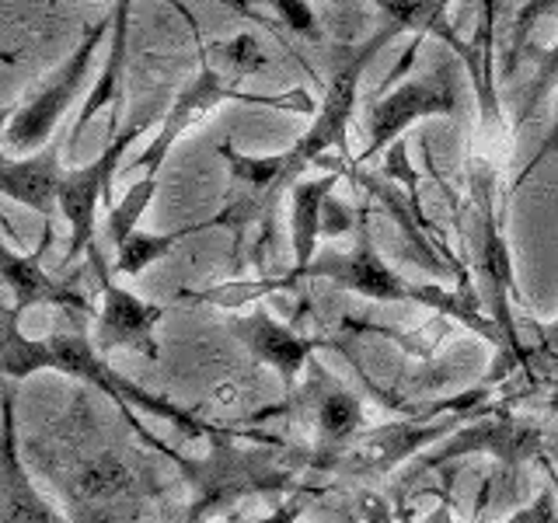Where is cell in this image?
<instances>
[{
	"mask_svg": "<svg viewBox=\"0 0 558 523\" xmlns=\"http://www.w3.org/2000/svg\"><path fill=\"white\" fill-rule=\"evenodd\" d=\"M60 4V0H49V8H57ZM105 4H116V0H105Z\"/></svg>",
	"mask_w": 558,
	"mask_h": 523,
	"instance_id": "36",
	"label": "cell"
},
{
	"mask_svg": "<svg viewBox=\"0 0 558 523\" xmlns=\"http://www.w3.org/2000/svg\"><path fill=\"white\" fill-rule=\"evenodd\" d=\"M545 443V433L541 426H531V423H520L517 415H496V418H485V423H475L461 429L453 440L444 443V450L429 453L423 458L426 467H436V464H447L453 458H464V453H496V458L506 464V467H520L523 461H531L534 453Z\"/></svg>",
	"mask_w": 558,
	"mask_h": 523,
	"instance_id": "13",
	"label": "cell"
},
{
	"mask_svg": "<svg viewBox=\"0 0 558 523\" xmlns=\"http://www.w3.org/2000/svg\"><path fill=\"white\" fill-rule=\"evenodd\" d=\"M101 283V314L95 321V345L101 353L109 349H133V353L157 356V325L165 318L161 304L140 301L136 293L119 287L109 269L95 272Z\"/></svg>",
	"mask_w": 558,
	"mask_h": 523,
	"instance_id": "10",
	"label": "cell"
},
{
	"mask_svg": "<svg viewBox=\"0 0 558 523\" xmlns=\"http://www.w3.org/2000/svg\"><path fill=\"white\" fill-rule=\"evenodd\" d=\"M551 520H555V496H551V488H545L527 510L513 513L506 523H551Z\"/></svg>",
	"mask_w": 558,
	"mask_h": 523,
	"instance_id": "28",
	"label": "cell"
},
{
	"mask_svg": "<svg viewBox=\"0 0 558 523\" xmlns=\"http://www.w3.org/2000/svg\"><path fill=\"white\" fill-rule=\"evenodd\" d=\"M345 231H356V217H353V209L342 206V203H331V199H328L322 234H345Z\"/></svg>",
	"mask_w": 558,
	"mask_h": 523,
	"instance_id": "29",
	"label": "cell"
},
{
	"mask_svg": "<svg viewBox=\"0 0 558 523\" xmlns=\"http://www.w3.org/2000/svg\"><path fill=\"white\" fill-rule=\"evenodd\" d=\"M63 136H52L39 150L25 154L22 161H14L11 154L0 157V188L11 203H22L35 214L52 220L60 209V182H63Z\"/></svg>",
	"mask_w": 558,
	"mask_h": 523,
	"instance_id": "15",
	"label": "cell"
},
{
	"mask_svg": "<svg viewBox=\"0 0 558 523\" xmlns=\"http://www.w3.org/2000/svg\"><path fill=\"white\" fill-rule=\"evenodd\" d=\"M426 523H453V516H450L447 506H436V510L429 513V520H426Z\"/></svg>",
	"mask_w": 558,
	"mask_h": 523,
	"instance_id": "33",
	"label": "cell"
},
{
	"mask_svg": "<svg viewBox=\"0 0 558 523\" xmlns=\"http://www.w3.org/2000/svg\"><path fill=\"white\" fill-rule=\"evenodd\" d=\"M209 227H227V209L209 220H199V223H185L179 231H168V234H150V231H133L126 241L116 248V272L119 276H140L144 269H150L157 258L171 255V248L179 241L192 238V234H203Z\"/></svg>",
	"mask_w": 558,
	"mask_h": 523,
	"instance_id": "20",
	"label": "cell"
},
{
	"mask_svg": "<svg viewBox=\"0 0 558 523\" xmlns=\"http://www.w3.org/2000/svg\"><path fill=\"white\" fill-rule=\"evenodd\" d=\"M168 4L179 11L189 28H192V42H196V57H199V70L196 77H192L179 95H174L171 109L161 122V130L144 147V154L136 157L133 168H144V174H161L168 154L174 147V139H179L185 130L196 126L199 119H206L209 112L217 109L223 101H238V105H258V109H276V112H290V115H314L318 112L322 101H314L304 87H293L287 95H252V92H241L238 84L227 81L220 70L209 60V46L203 42V32H199V22L192 17L189 8H182L179 0H168Z\"/></svg>",
	"mask_w": 558,
	"mask_h": 523,
	"instance_id": "4",
	"label": "cell"
},
{
	"mask_svg": "<svg viewBox=\"0 0 558 523\" xmlns=\"http://www.w3.org/2000/svg\"><path fill=\"white\" fill-rule=\"evenodd\" d=\"M304 510V502H290V506H279L276 513H269L266 520H255V523H296V513Z\"/></svg>",
	"mask_w": 558,
	"mask_h": 523,
	"instance_id": "31",
	"label": "cell"
},
{
	"mask_svg": "<svg viewBox=\"0 0 558 523\" xmlns=\"http://www.w3.org/2000/svg\"><path fill=\"white\" fill-rule=\"evenodd\" d=\"M537 331H541V342H545V349L558 353V321H551V325H537Z\"/></svg>",
	"mask_w": 558,
	"mask_h": 523,
	"instance_id": "32",
	"label": "cell"
},
{
	"mask_svg": "<svg viewBox=\"0 0 558 523\" xmlns=\"http://www.w3.org/2000/svg\"><path fill=\"white\" fill-rule=\"evenodd\" d=\"M496 17H499V0H478L471 39H461L450 25L436 32V39L447 42L468 66L471 87H475V105H478V126L488 139L506 136L502 105L496 95Z\"/></svg>",
	"mask_w": 558,
	"mask_h": 523,
	"instance_id": "9",
	"label": "cell"
},
{
	"mask_svg": "<svg viewBox=\"0 0 558 523\" xmlns=\"http://www.w3.org/2000/svg\"><path fill=\"white\" fill-rule=\"evenodd\" d=\"M527 52L534 57V77L527 84V92H523L520 112H517V126H523L527 119H534L541 105H545L558 92V42L548 46V49H537L531 42Z\"/></svg>",
	"mask_w": 558,
	"mask_h": 523,
	"instance_id": "23",
	"label": "cell"
},
{
	"mask_svg": "<svg viewBox=\"0 0 558 523\" xmlns=\"http://www.w3.org/2000/svg\"><path fill=\"white\" fill-rule=\"evenodd\" d=\"M461 234L468 241V266L475 272V287L485 314L499 325L510 353L531 366V349L520 342L510 296H517L510 244L499 220V171L485 157H471L468 165V209L461 217Z\"/></svg>",
	"mask_w": 558,
	"mask_h": 523,
	"instance_id": "3",
	"label": "cell"
},
{
	"mask_svg": "<svg viewBox=\"0 0 558 523\" xmlns=\"http://www.w3.org/2000/svg\"><path fill=\"white\" fill-rule=\"evenodd\" d=\"M461 423H464V415H453V418H444V423H436V426L391 423V426H380L371 433H360L349 440L345 471L349 475H384V471L401 464L418 447H426L433 440H440V436L461 429Z\"/></svg>",
	"mask_w": 558,
	"mask_h": 523,
	"instance_id": "14",
	"label": "cell"
},
{
	"mask_svg": "<svg viewBox=\"0 0 558 523\" xmlns=\"http://www.w3.org/2000/svg\"><path fill=\"white\" fill-rule=\"evenodd\" d=\"M147 122H133L126 133L112 136V144L105 147L95 161H87L84 168H66L63 182H60V214L70 223V248H66V262H77L81 255H87L92 269L101 272L109 269L105 258L95 244V217H98V199L109 196L112 206V179L116 168L122 161V154L130 150L133 139L144 133Z\"/></svg>",
	"mask_w": 558,
	"mask_h": 523,
	"instance_id": "7",
	"label": "cell"
},
{
	"mask_svg": "<svg viewBox=\"0 0 558 523\" xmlns=\"http://www.w3.org/2000/svg\"><path fill=\"white\" fill-rule=\"evenodd\" d=\"M461 98H458V84L440 66L433 77H412L395 92H388L384 98H377L366 112V139L371 144L363 147V154L356 157L360 165L374 161L380 150H388L391 144H398L401 133L423 119H436V115H458Z\"/></svg>",
	"mask_w": 558,
	"mask_h": 523,
	"instance_id": "8",
	"label": "cell"
},
{
	"mask_svg": "<svg viewBox=\"0 0 558 523\" xmlns=\"http://www.w3.org/2000/svg\"><path fill=\"white\" fill-rule=\"evenodd\" d=\"M349 168H331L322 179H301L290 188L293 214H290V231H293V269H304L314 258V244L322 238L325 223V206L331 199V192L342 182V174Z\"/></svg>",
	"mask_w": 558,
	"mask_h": 523,
	"instance_id": "17",
	"label": "cell"
},
{
	"mask_svg": "<svg viewBox=\"0 0 558 523\" xmlns=\"http://www.w3.org/2000/svg\"><path fill=\"white\" fill-rule=\"evenodd\" d=\"M49 244H52V223H46L39 248L32 255H17L14 248H8V244L0 248V269H4V283L14 296V307L25 314L28 307L49 304V307H60L74 325H87V318H92L87 296L77 293L74 287L60 283V279L46 276V269H43V255L49 252Z\"/></svg>",
	"mask_w": 558,
	"mask_h": 523,
	"instance_id": "11",
	"label": "cell"
},
{
	"mask_svg": "<svg viewBox=\"0 0 558 523\" xmlns=\"http://www.w3.org/2000/svg\"><path fill=\"white\" fill-rule=\"evenodd\" d=\"M551 453H555V461H558V436H555V440H551Z\"/></svg>",
	"mask_w": 558,
	"mask_h": 523,
	"instance_id": "35",
	"label": "cell"
},
{
	"mask_svg": "<svg viewBox=\"0 0 558 523\" xmlns=\"http://www.w3.org/2000/svg\"><path fill=\"white\" fill-rule=\"evenodd\" d=\"M231 328V336L248 349V353L258 360V363H269L272 370L283 380V388L293 391L296 384V374L311 366V353L318 349L322 342L318 339H307V336H296V331L283 321H276L266 307H258L252 314H241V318H231L227 321Z\"/></svg>",
	"mask_w": 558,
	"mask_h": 523,
	"instance_id": "12",
	"label": "cell"
},
{
	"mask_svg": "<svg viewBox=\"0 0 558 523\" xmlns=\"http://www.w3.org/2000/svg\"><path fill=\"white\" fill-rule=\"evenodd\" d=\"M331 4H353V0H331Z\"/></svg>",
	"mask_w": 558,
	"mask_h": 523,
	"instance_id": "37",
	"label": "cell"
},
{
	"mask_svg": "<svg viewBox=\"0 0 558 523\" xmlns=\"http://www.w3.org/2000/svg\"><path fill=\"white\" fill-rule=\"evenodd\" d=\"M209 443H214V450H209L206 461H174L192 485V523H203L217 510H227L241 496L283 492L293 485V467L279 461V450H241L234 436L220 429L209 433Z\"/></svg>",
	"mask_w": 558,
	"mask_h": 523,
	"instance_id": "5",
	"label": "cell"
},
{
	"mask_svg": "<svg viewBox=\"0 0 558 523\" xmlns=\"http://www.w3.org/2000/svg\"><path fill=\"white\" fill-rule=\"evenodd\" d=\"M266 4H269L272 11H279V17H283V25H287L293 35H301V39H311V42H318V39H322L318 17H314V11H311L307 0H266Z\"/></svg>",
	"mask_w": 558,
	"mask_h": 523,
	"instance_id": "26",
	"label": "cell"
},
{
	"mask_svg": "<svg viewBox=\"0 0 558 523\" xmlns=\"http://www.w3.org/2000/svg\"><path fill=\"white\" fill-rule=\"evenodd\" d=\"M214 52H220L223 63L231 70H238V74H262V70L269 66L266 52L258 49V42L252 39V35H238V39H231V42H220V46H214Z\"/></svg>",
	"mask_w": 558,
	"mask_h": 523,
	"instance_id": "25",
	"label": "cell"
},
{
	"mask_svg": "<svg viewBox=\"0 0 558 523\" xmlns=\"http://www.w3.org/2000/svg\"><path fill=\"white\" fill-rule=\"evenodd\" d=\"M363 520H366V523H391V510H388V506H384L380 499L366 496V499H363Z\"/></svg>",
	"mask_w": 558,
	"mask_h": 523,
	"instance_id": "30",
	"label": "cell"
},
{
	"mask_svg": "<svg viewBox=\"0 0 558 523\" xmlns=\"http://www.w3.org/2000/svg\"><path fill=\"white\" fill-rule=\"evenodd\" d=\"M314 415H318V429L325 447L331 443H349L353 436H360L363 423V405L356 394H349L339 384H328V388L314 398Z\"/></svg>",
	"mask_w": 558,
	"mask_h": 523,
	"instance_id": "21",
	"label": "cell"
},
{
	"mask_svg": "<svg viewBox=\"0 0 558 523\" xmlns=\"http://www.w3.org/2000/svg\"><path fill=\"white\" fill-rule=\"evenodd\" d=\"M22 311L17 307H8L4 311V374L8 377H28V374H39V370H57V374H66V377H77L84 384H92V388L105 391L112 398V405L122 412V418H130V426L140 433V440H147L150 447L165 450L171 461H179L182 453H174L168 447H161L157 436H150L144 426H140V418L133 409H144L150 415H161V418H171L174 426H179L185 436H209L214 426L199 423V418H192L185 409L171 405L168 398H157L144 388H136L133 380L119 377L112 370V363H105L101 349L84 336V331H52L49 339H25L22 328Z\"/></svg>",
	"mask_w": 558,
	"mask_h": 523,
	"instance_id": "2",
	"label": "cell"
},
{
	"mask_svg": "<svg viewBox=\"0 0 558 523\" xmlns=\"http://www.w3.org/2000/svg\"><path fill=\"white\" fill-rule=\"evenodd\" d=\"M395 28L384 25L374 32L360 49H353L349 57L336 66V74L325 84V98L318 105V112L311 115L307 133L296 139V144L283 154H241L234 144H223L217 157L231 171V179L238 185L248 188V196H241L234 206H227V227H248L255 220L272 223L279 192H290L296 182L304 179V171L314 165L325 168H345L342 161H331V150L345 154V139H349V122H353L356 101H360V84L371 60L377 52L395 39Z\"/></svg>",
	"mask_w": 558,
	"mask_h": 523,
	"instance_id": "1",
	"label": "cell"
},
{
	"mask_svg": "<svg viewBox=\"0 0 558 523\" xmlns=\"http://www.w3.org/2000/svg\"><path fill=\"white\" fill-rule=\"evenodd\" d=\"M112 25H116L112 11H105L95 25H87L81 42L66 57V63L57 70V74L46 77V84L22 105V109H14L8 115V122H4L8 154H32L43 144H49L52 130L60 126V119L70 112L74 98L84 92L87 74H92V66H95V52L105 42V35L112 32Z\"/></svg>",
	"mask_w": 558,
	"mask_h": 523,
	"instance_id": "6",
	"label": "cell"
},
{
	"mask_svg": "<svg viewBox=\"0 0 558 523\" xmlns=\"http://www.w3.org/2000/svg\"><path fill=\"white\" fill-rule=\"evenodd\" d=\"M179 523H192V520H189V516H185V520H179Z\"/></svg>",
	"mask_w": 558,
	"mask_h": 523,
	"instance_id": "38",
	"label": "cell"
},
{
	"mask_svg": "<svg viewBox=\"0 0 558 523\" xmlns=\"http://www.w3.org/2000/svg\"><path fill=\"white\" fill-rule=\"evenodd\" d=\"M551 409H558V384H555V394H551Z\"/></svg>",
	"mask_w": 558,
	"mask_h": 523,
	"instance_id": "34",
	"label": "cell"
},
{
	"mask_svg": "<svg viewBox=\"0 0 558 523\" xmlns=\"http://www.w3.org/2000/svg\"><path fill=\"white\" fill-rule=\"evenodd\" d=\"M374 4L384 11V25H391L398 35L401 32L412 35V42L405 46V52H401L398 66L391 70L388 77H384V84H391L395 77H401L412 66L418 42L429 39V35H436V32L447 25L450 0H374Z\"/></svg>",
	"mask_w": 558,
	"mask_h": 523,
	"instance_id": "19",
	"label": "cell"
},
{
	"mask_svg": "<svg viewBox=\"0 0 558 523\" xmlns=\"http://www.w3.org/2000/svg\"><path fill=\"white\" fill-rule=\"evenodd\" d=\"M130 8L133 0H116L112 4V49H109V60H105V70L101 77L92 84V95L84 98V109L77 112V122L74 130H70V144H77L84 126H92V119L101 112V109H112V115L119 119L122 112V74H126V46H130Z\"/></svg>",
	"mask_w": 558,
	"mask_h": 523,
	"instance_id": "16",
	"label": "cell"
},
{
	"mask_svg": "<svg viewBox=\"0 0 558 523\" xmlns=\"http://www.w3.org/2000/svg\"><path fill=\"white\" fill-rule=\"evenodd\" d=\"M558 150V92H555V119H551V130H548V136H545V144H541L537 147V154L531 157V161H527V168H523L520 174H517V182H513V188H520L523 182H527L531 179V174L541 168V165H545L548 161V157Z\"/></svg>",
	"mask_w": 558,
	"mask_h": 523,
	"instance_id": "27",
	"label": "cell"
},
{
	"mask_svg": "<svg viewBox=\"0 0 558 523\" xmlns=\"http://www.w3.org/2000/svg\"><path fill=\"white\" fill-rule=\"evenodd\" d=\"M154 192H157V174H144V179L130 185L126 196L109 206V223H105V238H109L112 248H119V244L126 241L133 231H140L136 223H140V217L147 214Z\"/></svg>",
	"mask_w": 558,
	"mask_h": 523,
	"instance_id": "22",
	"label": "cell"
},
{
	"mask_svg": "<svg viewBox=\"0 0 558 523\" xmlns=\"http://www.w3.org/2000/svg\"><path fill=\"white\" fill-rule=\"evenodd\" d=\"M545 17H558V0H527L517 17H513V32H510V52H506V63H502V77H513L517 66L523 60V52L531 46V28Z\"/></svg>",
	"mask_w": 558,
	"mask_h": 523,
	"instance_id": "24",
	"label": "cell"
},
{
	"mask_svg": "<svg viewBox=\"0 0 558 523\" xmlns=\"http://www.w3.org/2000/svg\"><path fill=\"white\" fill-rule=\"evenodd\" d=\"M4 523H63V516L35 492V485L28 482L22 458H17L14 443V412H11V394L4 398Z\"/></svg>",
	"mask_w": 558,
	"mask_h": 523,
	"instance_id": "18",
	"label": "cell"
}]
</instances>
